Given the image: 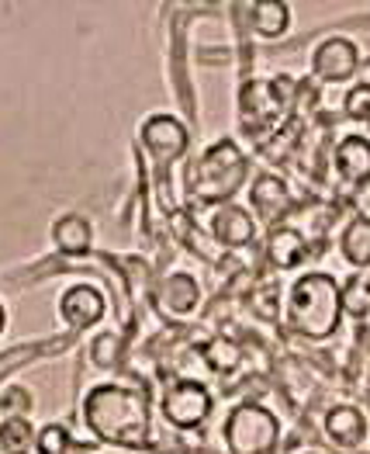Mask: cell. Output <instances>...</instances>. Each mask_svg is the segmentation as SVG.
Instances as JSON below:
<instances>
[{
	"instance_id": "6da1fadb",
	"label": "cell",
	"mask_w": 370,
	"mask_h": 454,
	"mask_svg": "<svg viewBox=\"0 0 370 454\" xmlns=\"http://www.w3.org/2000/svg\"><path fill=\"white\" fill-rule=\"evenodd\" d=\"M83 427L94 441L108 448H146L149 441V403L132 385L104 381L94 385L80 403Z\"/></svg>"
},
{
	"instance_id": "7a4b0ae2",
	"label": "cell",
	"mask_w": 370,
	"mask_h": 454,
	"mask_svg": "<svg viewBox=\"0 0 370 454\" xmlns=\"http://www.w3.org/2000/svg\"><path fill=\"white\" fill-rule=\"evenodd\" d=\"M343 285L326 270H304L295 278L291 292H288V319L291 330L301 333L304 340H329L335 337L339 323H343Z\"/></svg>"
},
{
	"instance_id": "3957f363",
	"label": "cell",
	"mask_w": 370,
	"mask_h": 454,
	"mask_svg": "<svg viewBox=\"0 0 370 454\" xmlns=\"http://www.w3.org/2000/svg\"><path fill=\"white\" fill-rule=\"evenodd\" d=\"M250 174V156L232 139H219L187 167V191L197 205H232Z\"/></svg>"
},
{
	"instance_id": "277c9868",
	"label": "cell",
	"mask_w": 370,
	"mask_h": 454,
	"mask_svg": "<svg viewBox=\"0 0 370 454\" xmlns=\"http://www.w3.org/2000/svg\"><path fill=\"white\" fill-rule=\"evenodd\" d=\"M291 108V80L288 76H253L239 87L235 112L250 132H277Z\"/></svg>"
},
{
	"instance_id": "5b68a950",
	"label": "cell",
	"mask_w": 370,
	"mask_h": 454,
	"mask_svg": "<svg viewBox=\"0 0 370 454\" xmlns=\"http://www.w3.org/2000/svg\"><path fill=\"white\" fill-rule=\"evenodd\" d=\"M222 441L228 454H274L281 444V419L259 403H239L225 417Z\"/></svg>"
},
{
	"instance_id": "8992f818",
	"label": "cell",
	"mask_w": 370,
	"mask_h": 454,
	"mask_svg": "<svg viewBox=\"0 0 370 454\" xmlns=\"http://www.w3.org/2000/svg\"><path fill=\"white\" fill-rule=\"evenodd\" d=\"M212 406H215V399H212L208 385L187 379H177L173 385H166L163 403H159L163 419L170 427H177V430H197L204 419L212 417Z\"/></svg>"
},
{
	"instance_id": "52a82bcc",
	"label": "cell",
	"mask_w": 370,
	"mask_h": 454,
	"mask_svg": "<svg viewBox=\"0 0 370 454\" xmlns=\"http://www.w3.org/2000/svg\"><path fill=\"white\" fill-rule=\"evenodd\" d=\"M364 56L360 45L350 35H329L322 38L312 52V74L319 76L322 83H350L353 76L360 74Z\"/></svg>"
},
{
	"instance_id": "ba28073f",
	"label": "cell",
	"mask_w": 370,
	"mask_h": 454,
	"mask_svg": "<svg viewBox=\"0 0 370 454\" xmlns=\"http://www.w3.org/2000/svg\"><path fill=\"white\" fill-rule=\"evenodd\" d=\"M139 139H143V146H146L149 156H152L156 163H163V167L184 160L187 146H190L187 125L177 114H166V112L149 114L146 121H143V129H139Z\"/></svg>"
},
{
	"instance_id": "9c48e42d",
	"label": "cell",
	"mask_w": 370,
	"mask_h": 454,
	"mask_svg": "<svg viewBox=\"0 0 370 454\" xmlns=\"http://www.w3.org/2000/svg\"><path fill=\"white\" fill-rule=\"evenodd\" d=\"M250 212L263 226H284V219L291 215V188L281 174L263 170L250 181Z\"/></svg>"
},
{
	"instance_id": "30bf717a",
	"label": "cell",
	"mask_w": 370,
	"mask_h": 454,
	"mask_svg": "<svg viewBox=\"0 0 370 454\" xmlns=\"http://www.w3.org/2000/svg\"><path fill=\"white\" fill-rule=\"evenodd\" d=\"M56 312H59L63 326H70V330H90V326H97L108 316V299H104V292L97 285H83L80 281V285L63 288V295L56 302Z\"/></svg>"
},
{
	"instance_id": "8fae6325",
	"label": "cell",
	"mask_w": 370,
	"mask_h": 454,
	"mask_svg": "<svg viewBox=\"0 0 370 454\" xmlns=\"http://www.w3.org/2000/svg\"><path fill=\"white\" fill-rule=\"evenodd\" d=\"M197 305H201V285H197L194 274L173 270V274H166V278L159 281V288H156V309H159L163 316H170V319H187V316L197 312Z\"/></svg>"
},
{
	"instance_id": "7c38bea8",
	"label": "cell",
	"mask_w": 370,
	"mask_h": 454,
	"mask_svg": "<svg viewBox=\"0 0 370 454\" xmlns=\"http://www.w3.org/2000/svg\"><path fill=\"white\" fill-rule=\"evenodd\" d=\"M257 226L259 223L253 219V212L243 208V205H222V208H215L212 219H208V232L215 236V243H219L222 250L250 247V243L257 239Z\"/></svg>"
},
{
	"instance_id": "4fadbf2b",
	"label": "cell",
	"mask_w": 370,
	"mask_h": 454,
	"mask_svg": "<svg viewBox=\"0 0 370 454\" xmlns=\"http://www.w3.org/2000/svg\"><path fill=\"white\" fill-rule=\"evenodd\" d=\"M335 177L346 188H367L370 184V139L367 136H343L333 150Z\"/></svg>"
},
{
	"instance_id": "5bb4252c",
	"label": "cell",
	"mask_w": 370,
	"mask_h": 454,
	"mask_svg": "<svg viewBox=\"0 0 370 454\" xmlns=\"http://www.w3.org/2000/svg\"><path fill=\"white\" fill-rule=\"evenodd\" d=\"M322 434L333 441L335 448H343V451H357V448H364L367 444V434H370V423L364 417V410H357V406H333L326 419H322Z\"/></svg>"
},
{
	"instance_id": "9a60e30c",
	"label": "cell",
	"mask_w": 370,
	"mask_h": 454,
	"mask_svg": "<svg viewBox=\"0 0 370 454\" xmlns=\"http://www.w3.org/2000/svg\"><path fill=\"white\" fill-rule=\"evenodd\" d=\"M52 247L63 254V257H87L90 247H94V226L87 215L80 212H66L52 223Z\"/></svg>"
},
{
	"instance_id": "2e32d148",
	"label": "cell",
	"mask_w": 370,
	"mask_h": 454,
	"mask_svg": "<svg viewBox=\"0 0 370 454\" xmlns=\"http://www.w3.org/2000/svg\"><path fill=\"white\" fill-rule=\"evenodd\" d=\"M308 257V236L291 226H274L266 232V261L277 270H295Z\"/></svg>"
},
{
	"instance_id": "e0dca14e",
	"label": "cell",
	"mask_w": 370,
	"mask_h": 454,
	"mask_svg": "<svg viewBox=\"0 0 370 454\" xmlns=\"http://www.w3.org/2000/svg\"><path fill=\"white\" fill-rule=\"evenodd\" d=\"M246 21L259 38L274 42V38H284L291 28V7L284 0H253L246 4Z\"/></svg>"
},
{
	"instance_id": "ac0fdd59",
	"label": "cell",
	"mask_w": 370,
	"mask_h": 454,
	"mask_svg": "<svg viewBox=\"0 0 370 454\" xmlns=\"http://www.w3.org/2000/svg\"><path fill=\"white\" fill-rule=\"evenodd\" d=\"M339 254L353 270H370V215H353L339 232Z\"/></svg>"
},
{
	"instance_id": "d6986e66",
	"label": "cell",
	"mask_w": 370,
	"mask_h": 454,
	"mask_svg": "<svg viewBox=\"0 0 370 454\" xmlns=\"http://www.w3.org/2000/svg\"><path fill=\"white\" fill-rule=\"evenodd\" d=\"M35 441L38 430L32 427V419H0V454H32L35 451Z\"/></svg>"
},
{
	"instance_id": "ffe728a7",
	"label": "cell",
	"mask_w": 370,
	"mask_h": 454,
	"mask_svg": "<svg viewBox=\"0 0 370 454\" xmlns=\"http://www.w3.org/2000/svg\"><path fill=\"white\" fill-rule=\"evenodd\" d=\"M201 357H204L208 372H215V375H232V372L243 364V347L225 340V337H215V340H208L201 347Z\"/></svg>"
},
{
	"instance_id": "44dd1931",
	"label": "cell",
	"mask_w": 370,
	"mask_h": 454,
	"mask_svg": "<svg viewBox=\"0 0 370 454\" xmlns=\"http://www.w3.org/2000/svg\"><path fill=\"white\" fill-rule=\"evenodd\" d=\"M32 413H35V392L28 385H21V381H7L4 392H0V419H32Z\"/></svg>"
},
{
	"instance_id": "7402d4cb",
	"label": "cell",
	"mask_w": 370,
	"mask_h": 454,
	"mask_svg": "<svg viewBox=\"0 0 370 454\" xmlns=\"http://www.w3.org/2000/svg\"><path fill=\"white\" fill-rule=\"evenodd\" d=\"M73 451V434L66 423H42L38 427V441H35V454H70Z\"/></svg>"
},
{
	"instance_id": "603a6c76",
	"label": "cell",
	"mask_w": 370,
	"mask_h": 454,
	"mask_svg": "<svg viewBox=\"0 0 370 454\" xmlns=\"http://www.w3.org/2000/svg\"><path fill=\"white\" fill-rule=\"evenodd\" d=\"M343 305H346V312L357 316V319L370 316V274L357 270V274L343 285Z\"/></svg>"
},
{
	"instance_id": "cb8c5ba5",
	"label": "cell",
	"mask_w": 370,
	"mask_h": 454,
	"mask_svg": "<svg viewBox=\"0 0 370 454\" xmlns=\"http://www.w3.org/2000/svg\"><path fill=\"white\" fill-rule=\"evenodd\" d=\"M343 118L346 121H357V125H367L370 121V87L367 83H350L346 94H343Z\"/></svg>"
},
{
	"instance_id": "d4e9b609",
	"label": "cell",
	"mask_w": 370,
	"mask_h": 454,
	"mask_svg": "<svg viewBox=\"0 0 370 454\" xmlns=\"http://www.w3.org/2000/svg\"><path fill=\"white\" fill-rule=\"evenodd\" d=\"M121 361V337L118 333H97L90 343V364L101 372H112Z\"/></svg>"
},
{
	"instance_id": "484cf974",
	"label": "cell",
	"mask_w": 370,
	"mask_h": 454,
	"mask_svg": "<svg viewBox=\"0 0 370 454\" xmlns=\"http://www.w3.org/2000/svg\"><path fill=\"white\" fill-rule=\"evenodd\" d=\"M250 309L259 319H277V309H281V288L274 281H259L257 288L250 292Z\"/></svg>"
},
{
	"instance_id": "4316f807",
	"label": "cell",
	"mask_w": 370,
	"mask_h": 454,
	"mask_svg": "<svg viewBox=\"0 0 370 454\" xmlns=\"http://www.w3.org/2000/svg\"><path fill=\"white\" fill-rule=\"evenodd\" d=\"M357 80H360V83H367V87H370V59H364V67H360V74H357Z\"/></svg>"
},
{
	"instance_id": "83f0119b",
	"label": "cell",
	"mask_w": 370,
	"mask_h": 454,
	"mask_svg": "<svg viewBox=\"0 0 370 454\" xmlns=\"http://www.w3.org/2000/svg\"><path fill=\"white\" fill-rule=\"evenodd\" d=\"M301 454H329V451H319V448H312V451H301Z\"/></svg>"
},
{
	"instance_id": "f1b7e54d",
	"label": "cell",
	"mask_w": 370,
	"mask_h": 454,
	"mask_svg": "<svg viewBox=\"0 0 370 454\" xmlns=\"http://www.w3.org/2000/svg\"><path fill=\"white\" fill-rule=\"evenodd\" d=\"M70 454H90V451H76V448H73V451H70Z\"/></svg>"
}]
</instances>
